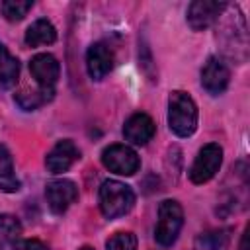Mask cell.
Masks as SVG:
<instances>
[{"instance_id": "cell-1", "label": "cell", "mask_w": 250, "mask_h": 250, "mask_svg": "<svg viewBox=\"0 0 250 250\" xmlns=\"http://www.w3.org/2000/svg\"><path fill=\"white\" fill-rule=\"evenodd\" d=\"M168 125L178 137H189L197 127V105L189 94L176 90L168 100Z\"/></svg>"}, {"instance_id": "cell-8", "label": "cell", "mask_w": 250, "mask_h": 250, "mask_svg": "<svg viewBox=\"0 0 250 250\" xmlns=\"http://www.w3.org/2000/svg\"><path fill=\"white\" fill-rule=\"evenodd\" d=\"M227 8L225 2H213V0H195L188 8V23L193 31L207 29L215 23V20L223 14Z\"/></svg>"}, {"instance_id": "cell-17", "label": "cell", "mask_w": 250, "mask_h": 250, "mask_svg": "<svg viewBox=\"0 0 250 250\" xmlns=\"http://www.w3.org/2000/svg\"><path fill=\"white\" fill-rule=\"evenodd\" d=\"M31 6H33V2H29V0H6L0 4V10L8 21H20L27 16Z\"/></svg>"}, {"instance_id": "cell-18", "label": "cell", "mask_w": 250, "mask_h": 250, "mask_svg": "<svg viewBox=\"0 0 250 250\" xmlns=\"http://www.w3.org/2000/svg\"><path fill=\"white\" fill-rule=\"evenodd\" d=\"M21 234V225L14 215H0V238L4 242H18Z\"/></svg>"}, {"instance_id": "cell-22", "label": "cell", "mask_w": 250, "mask_h": 250, "mask_svg": "<svg viewBox=\"0 0 250 250\" xmlns=\"http://www.w3.org/2000/svg\"><path fill=\"white\" fill-rule=\"evenodd\" d=\"M246 240H248V230H244V234H242V242H240V250H248V244H246Z\"/></svg>"}, {"instance_id": "cell-3", "label": "cell", "mask_w": 250, "mask_h": 250, "mask_svg": "<svg viewBox=\"0 0 250 250\" xmlns=\"http://www.w3.org/2000/svg\"><path fill=\"white\" fill-rule=\"evenodd\" d=\"M184 225V211L182 205L174 199H166L158 207V223L154 229V238L160 246H172L180 234Z\"/></svg>"}, {"instance_id": "cell-10", "label": "cell", "mask_w": 250, "mask_h": 250, "mask_svg": "<svg viewBox=\"0 0 250 250\" xmlns=\"http://www.w3.org/2000/svg\"><path fill=\"white\" fill-rule=\"evenodd\" d=\"M78 158H80L78 146L70 139H62L49 150L45 158V166L51 174H61V172H66Z\"/></svg>"}, {"instance_id": "cell-20", "label": "cell", "mask_w": 250, "mask_h": 250, "mask_svg": "<svg viewBox=\"0 0 250 250\" xmlns=\"http://www.w3.org/2000/svg\"><path fill=\"white\" fill-rule=\"evenodd\" d=\"M203 250H227L229 246V234L225 230L221 232H209L205 236L199 238Z\"/></svg>"}, {"instance_id": "cell-14", "label": "cell", "mask_w": 250, "mask_h": 250, "mask_svg": "<svg viewBox=\"0 0 250 250\" xmlns=\"http://www.w3.org/2000/svg\"><path fill=\"white\" fill-rule=\"evenodd\" d=\"M20 76L18 59L0 43V90H10Z\"/></svg>"}, {"instance_id": "cell-21", "label": "cell", "mask_w": 250, "mask_h": 250, "mask_svg": "<svg viewBox=\"0 0 250 250\" xmlns=\"http://www.w3.org/2000/svg\"><path fill=\"white\" fill-rule=\"evenodd\" d=\"M14 250H47V246L37 238H27V240H18L14 244Z\"/></svg>"}, {"instance_id": "cell-19", "label": "cell", "mask_w": 250, "mask_h": 250, "mask_svg": "<svg viewBox=\"0 0 250 250\" xmlns=\"http://www.w3.org/2000/svg\"><path fill=\"white\" fill-rule=\"evenodd\" d=\"M105 250H137V238L133 232H117L107 240Z\"/></svg>"}, {"instance_id": "cell-4", "label": "cell", "mask_w": 250, "mask_h": 250, "mask_svg": "<svg viewBox=\"0 0 250 250\" xmlns=\"http://www.w3.org/2000/svg\"><path fill=\"white\" fill-rule=\"evenodd\" d=\"M221 162H223V148L217 143L205 145L197 152V156H195V160H193V164L189 168V180L193 184H205V182H209L219 172Z\"/></svg>"}, {"instance_id": "cell-9", "label": "cell", "mask_w": 250, "mask_h": 250, "mask_svg": "<svg viewBox=\"0 0 250 250\" xmlns=\"http://www.w3.org/2000/svg\"><path fill=\"white\" fill-rule=\"evenodd\" d=\"M230 80V70L225 64L223 59L219 57H211L203 68H201V86L211 94V96H219L227 90Z\"/></svg>"}, {"instance_id": "cell-12", "label": "cell", "mask_w": 250, "mask_h": 250, "mask_svg": "<svg viewBox=\"0 0 250 250\" xmlns=\"http://www.w3.org/2000/svg\"><path fill=\"white\" fill-rule=\"evenodd\" d=\"M154 121L146 113H135L123 125V135L133 145H146L154 137Z\"/></svg>"}, {"instance_id": "cell-16", "label": "cell", "mask_w": 250, "mask_h": 250, "mask_svg": "<svg viewBox=\"0 0 250 250\" xmlns=\"http://www.w3.org/2000/svg\"><path fill=\"white\" fill-rule=\"evenodd\" d=\"M53 96H49V94H45L43 90H27V88H23V90H20V92H16V96H14V100L18 102V105L21 107V109H25V111H31V109H37L39 105H43L45 102H49Z\"/></svg>"}, {"instance_id": "cell-7", "label": "cell", "mask_w": 250, "mask_h": 250, "mask_svg": "<svg viewBox=\"0 0 250 250\" xmlns=\"http://www.w3.org/2000/svg\"><path fill=\"white\" fill-rule=\"evenodd\" d=\"M45 197H47V205L55 215H62L78 197V188L74 182L59 178L47 184L45 188Z\"/></svg>"}, {"instance_id": "cell-2", "label": "cell", "mask_w": 250, "mask_h": 250, "mask_svg": "<svg viewBox=\"0 0 250 250\" xmlns=\"http://www.w3.org/2000/svg\"><path fill=\"white\" fill-rule=\"evenodd\" d=\"M133 205H135V193L127 184L117 180H105L100 186V209L104 217L117 219L129 213Z\"/></svg>"}, {"instance_id": "cell-6", "label": "cell", "mask_w": 250, "mask_h": 250, "mask_svg": "<svg viewBox=\"0 0 250 250\" xmlns=\"http://www.w3.org/2000/svg\"><path fill=\"white\" fill-rule=\"evenodd\" d=\"M29 72L35 78L39 90H43L49 96L55 94V84L59 80L61 66H59V61L53 55H49V53L35 55L31 59V62H29Z\"/></svg>"}, {"instance_id": "cell-15", "label": "cell", "mask_w": 250, "mask_h": 250, "mask_svg": "<svg viewBox=\"0 0 250 250\" xmlns=\"http://www.w3.org/2000/svg\"><path fill=\"white\" fill-rule=\"evenodd\" d=\"M0 189L8 193H14L20 189V180L14 172L12 154L4 145H0Z\"/></svg>"}, {"instance_id": "cell-11", "label": "cell", "mask_w": 250, "mask_h": 250, "mask_svg": "<svg viewBox=\"0 0 250 250\" xmlns=\"http://www.w3.org/2000/svg\"><path fill=\"white\" fill-rule=\"evenodd\" d=\"M113 66V55L105 43H94L86 51V68L92 80H102Z\"/></svg>"}, {"instance_id": "cell-13", "label": "cell", "mask_w": 250, "mask_h": 250, "mask_svg": "<svg viewBox=\"0 0 250 250\" xmlns=\"http://www.w3.org/2000/svg\"><path fill=\"white\" fill-rule=\"evenodd\" d=\"M57 39V29L49 20H35L27 31H25V45L27 47H39V45H51Z\"/></svg>"}, {"instance_id": "cell-5", "label": "cell", "mask_w": 250, "mask_h": 250, "mask_svg": "<svg viewBox=\"0 0 250 250\" xmlns=\"http://www.w3.org/2000/svg\"><path fill=\"white\" fill-rule=\"evenodd\" d=\"M102 162L109 172L119 176H133L141 166L137 152L127 145H109L102 152Z\"/></svg>"}, {"instance_id": "cell-23", "label": "cell", "mask_w": 250, "mask_h": 250, "mask_svg": "<svg viewBox=\"0 0 250 250\" xmlns=\"http://www.w3.org/2000/svg\"><path fill=\"white\" fill-rule=\"evenodd\" d=\"M80 250H94V248H92V246H82Z\"/></svg>"}]
</instances>
